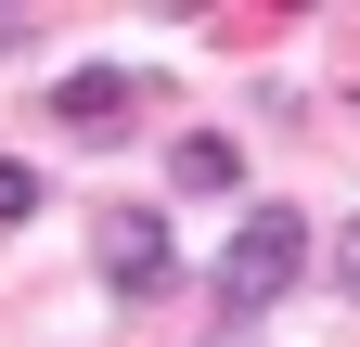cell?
Masks as SVG:
<instances>
[{"instance_id":"6da1fadb","label":"cell","mask_w":360,"mask_h":347,"mask_svg":"<svg viewBox=\"0 0 360 347\" xmlns=\"http://www.w3.org/2000/svg\"><path fill=\"white\" fill-rule=\"evenodd\" d=\"M309 257H322V244H309L296 206H245L232 244H219V334H245L257 309H283V296L309 283Z\"/></svg>"},{"instance_id":"7a4b0ae2","label":"cell","mask_w":360,"mask_h":347,"mask_svg":"<svg viewBox=\"0 0 360 347\" xmlns=\"http://www.w3.org/2000/svg\"><path fill=\"white\" fill-rule=\"evenodd\" d=\"M90 270H103V296H167L180 244H167L155 206H103V219H90Z\"/></svg>"},{"instance_id":"3957f363","label":"cell","mask_w":360,"mask_h":347,"mask_svg":"<svg viewBox=\"0 0 360 347\" xmlns=\"http://www.w3.org/2000/svg\"><path fill=\"white\" fill-rule=\"evenodd\" d=\"M52 116L65 129H129V116H142V77H129V65H77L52 91Z\"/></svg>"},{"instance_id":"277c9868","label":"cell","mask_w":360,"mask_h":347,"mask_svg":"<svg viewBox=\"0 0 360 347\" xmlns=\"http://www.w3.org/2000/svg\"><path fill=\"white\" fill-rule=\"evenodd\" d=\"M167 181H180V193H232V181H245V142L193 129V142H167Z\"/></svg>"},{"instance_id":"5b68a950","label":"cell","mask_w":360,"mask_h":347,"mask_svg":"<svg viewBox=\"0 0 360 347\" xmlns=\"http://www.w3.org/2000/svg\"><path fill=\"white\" fill-rule=\"evenodd\" d=\"M26 219H39V167H26V155H0V232H26Z\"/></svg>"},{"instance_id":"8992f818","label":"cell","mask_w":360,"mask_h":347,"mask_svg":"<svg viewBox=\"0 0 360 347\" xmlns=\"http://www.w3.org/2000/svg\"><path fill=\"white\" fill-rule=\"evenodd\" d=\"M322 270H335V283H347V296H360V219H347V232H335V244H322Z\"/></svg>"}]
</instances>
